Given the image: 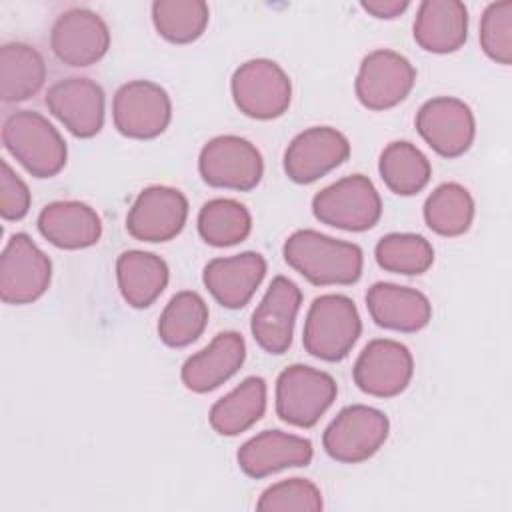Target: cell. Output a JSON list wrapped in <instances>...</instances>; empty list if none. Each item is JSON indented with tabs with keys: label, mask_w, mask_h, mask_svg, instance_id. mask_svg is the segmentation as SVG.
<instances>
[{
	"label": "cell",
	"mask_w": 512,
	"mask_h": 512,
	"mask_svg": "<svg viewBox=\"0 0 512 512\" xmlns=\"http://www.w3.org/2000/svg\"><path fill=\"white\" fill-rule=\"evenodd\" d=\"M286 264L314 286H350L360 280L364 254L358 244L304 228L282 248Z\"/></svg>",
	"instance_id": "6da1fadb"
},
{
	"label": "cell",
	"mask_w": 512,
	"mask_h": 512,
	"mask_svg": "<svg viewBox=\"0 0 512 512\" xmlns=\"http://www.w3.org/2000/svg\"><path fill=\"white\" fill-rule=\"evenodd\" d=\"M4 148L34 178H52L62 172L68 148L62 134L34 110H16L2 124Z\"/></svg>",
	"instance_id": "7a4b0ae2"
},
{
	"label": "cell",
	"mask_w": 512,
	"mask_h": 512,
	"mask_svg": "<svg viewBox=\"0 0 512 512\" xmlns=\"http://www.w3.org/2000/svg\"><path fill=\"white\" fill-rule=\"evenodd\" d=\"M362 334V320L352 298L322 294L312 300L302 332L304 350L324 362L344 360Z\"/></svg>",
	"instance_id": "3957f363"
},
{
	"label": "cell",
	"mask_w": 512,
	"mask_h": 512,
	"mask_svg": "<svg viewBox=\"0 0 512 512\" xmlns=\"http://www.w3.org/2000/svg\"><path fill=\"white\" fill-rule=\"evenodd\" d=\"M312 214L326 226L346 232H364L378 224L382 198L368 176L350 174L316 192L312 198Z\"/></svg>",
	"instance_id": "277c9868"
},
{
	"label": "cell",
	"mask_w": 512,
	"mask_h": 512,
	"mask_svg": "<svg viewBox=\"0 0 512 512\" xmlns=\"http://www.w3.org/2000/svg\"><path fill=\"white\" fill-rule=\"evenodd\" d=\"M236 108L254 120L280 118L292 102V82L284 68L270 58L240 64L230 80Z\"/></svg>",
	"instance_id": "5b68a950"
},
{
	"label": "cell",
	"mask_w": 512,
	"mask_h": 512,
	"mask_svg": "<svg viewBox=\"0 0 512 512\" xmlns=\"http://www.w3.org/2000/svg\"><path fill=\"white\" fill-rule=\"evenodd\" d=\"M336 380L318 368L292 364L276 380V414L296 428H312L334 404Z\"/></svg>",
	"instance_id": "8992f818"
},
{
	"label": "cell",
	"mask_w": 512,
	"mask_h": 512,
	"mask_svg": "<svg viewBox=\"0 0 512 512\" xmlns=\"http://www.w3.org/2000/svg\"><path fill=\"white\" fill-rule=\"evenodd\" d=\"M388 416L366 404L342 408L322 434L326 454L342 464H358L372 458L388 440Z\"/></svg>",
	"instance_id": "52a82bcc"
},
{
	"label": "cell",
	"mask_w": 512,
	"mask_h": 512,
	"mask_svg": "<svg viewBox=\"0 0 512 512\" xmlns=\"http://www.w3.org/2000/svg\"><path fill=\"white\" fill-rule=\"evenodd\" d=\"M198 172L212 188L250 192L264 176V160L250 140L236 134H222L202 146Z\"/></svg>",
	"instance_id": "ba28073f"
},
{
	"label": "cell",
	"mask_w": 512,
	"mask_h": 512,
	"mask_svg": "<svg viewBox=\"0 0 512 512\" xmlns=\"http://www.w3.org/2000/svg\"><path fill=\"white\" fill-rule=\"evenodd\" d=\"M52 280L50 258L26 232H16L0 256V298L6 304H32L46 294Z\"/></svg>",
	"instance_id": "9c48e42d"
},
{
	"label": "cell",
	"mask_w": 512,
	"mask_h": 512,
	"mask_svg": "<svg viewBox=\"0 0 512 512\" xmlns=\"http://www.w3.org/2000/svg\"><path fill=\"white\" fill-rule=\"evenodd\" d=\"M112 120L116 130L134 140L160 136L172 120L168 92L150 80H130L112 98Z\"/></svg>",
	"instance_id": "30bf717a"
},
{
	"label": "cell",
	"mask_w": 512,
	"mask_h": 512,
	"mask_svg": "<svg viewBox=\"0 0 512 512\" xmlns=\"http://www.w3.org/2000/svg\"><path fill=\"white\" fill-rule=\"evenodd\" d=\"M416 84V70L410 60L394 50H374L360 62L354 92L358 102L374 112L398 106Z\"/></svg>",
	"instance_id": "8fae6325"
},
{
	"label": "cell",
	"mask_w": 512,
	"mask_h": 512,
	"mask_svg": "<svg viewBox=\"0 0 512 512\" xmlns=\"http://www.w3.org/2000/svg\"><path fill=\"white\" fill-rule=\"evenodd\" d=\"M414 124L422 140L444 158L466 154L476 138V118L472 108L454 96L426 100L416 112Z\"/></svg>",
	"instance_id": "7c38bea8"
},
{
	"label": "cell",
	"mask_w": 512,
	"mask_h": 512,
	"mask_svg": "<svg viewBox=\"0 0 512 512\" xmlns=\"http://www.w3.org/2000/svg\"><path fill=\"white\" fill-rule=\"evenodd\" d=\"M354 384L368 396L394 398L414 376V358L408 346L390 338L370 340L352 368Z\"/></svg>",
	"instance_id": "4fadbf2b"
},
{
	"label": "cell",
	"mask_w": 512,
	"mask_h": 512,
	"mask_svg": "<svg viewBox=\"0 0 512 512\" xmlns=\"http://www.w3.org/2000/svg\"><path fill=\"white\" fill-rule=\"evenodd\" d=\"M188 220V200L178 188L148 186L140 190L126 216V230L140 242H168Z\"/></svg>",
	"instance_id": "5bb4252c"
},
{
	"label": "cell",
	"mask_w": 512,
	"mask_h": 512,
	"mask_svg": "<svg viewBox=\"0 0 512 512\" xmlns=\"http://www.w3.org/2000/svg\"><path fill=\"white\" fill-rule=\"evenodd\" d=\"M50 48L66 66L86 68L106 56L110 30L94 10L72 8L62 12L52 24Z\"/></svg>",
	"instance_id": "9a60e30c"
},
{
	"label": "cell",
	"mask_w": 512,
	"mask_h": 512,
	"mask_svg": "<svg viewBox=\"0 0 512 512\" xmlns=\"http://www.w3.org/2000/svg\"><path fill=\"white\" fill-rule=\"evenodd\" d=\"M350 156L348 138L332 126H312L296 134L284 152V172L296 184H312Z\"/></svg>",
	"instance_id": "2e32d148"
},
{
	"label": "cell",
	"mask_w": 512,
	"mask_h": 512,
	"mask_svg": "<svg viewBox=\"0 0 512 512\" xmlns=\"http://www.w3.org/2000/svg\"><path fill=\"white\" fill-rule=\"evenodd\" d=\"M300 304L302 290L296 282L286 276L270 282L250 320V332L264 352L280 356L290 348Z\"/></svg>",
	"instance_id": "e0dca14e"
},
{
	"label": "cell",
	"mask_w": 512,
	"mask_h": 512,
	"mask_svg": "<svg viewBox=\"0 0 512 512\" xmlns=\"http://www.w3.org/2000/svg\"><path fill=\"white\" fill-rule=\"evenodd\" d=\"M44 102L50 114L76 138H92L104 126V90L90 78L70 76L58 80L48 88Z\"/></svg>",
	"instance_id": "ac0fdd59"
},
{
	"label": "cell",
	"mask_w": 512,
	"mask_h": 512,
	"mask_svg": "<svg viewBox=\"0 0 512 512\" xmlns=\"http://www.w3.org/2000/svg\"><path fill=\"white\" fill-rule=\"evenodd\" d=\"M312 442L282 430H264L246 440L236 454L240 470L250 478H266L286 468H302L312 462Z\"/></svg>",
	"instance_id": "d6986e66"
},
{
	"label": "cell",
	"mask_w": 512,
	"mask_h": 512,
	"mask_svg": "<svg viewBox=\"0 0 512 512\" xmlns=\"http://www.w3.org/2000/svg\"><path fill=\"white\" fill-rule=\"evenodd\" d=\"M266 276V260L258 252H240L226 258H214L204 266L202 282L212 298L228 308H244Z\"/></svg>",
	"instance_id": "ffe728a7"
},
{
	"label": "cell",
	"mask_w": 512,
	"mask_h": 512,
	"mask_svg": "<svg viewBox=\"0 0 512 512\" xmlns=\"http://www.w3.org/2000/svg\"><path fill=\"white\" fill-rule=\"evenodd\" d=\"M246 360V342L242 334L228 330L214 336V340L188 356L182 364V384L196 394H206L228 382Z\"/></svg>",
	"instance_id": "44dd1931"
},
{
	"label": "cell",
	"mask_w": 512,
	"mask_h": 512,
	"mask_svg": "<svg viewBox=\"0 0 512 512\" xmlns=\"http://www.w3.org/2000/svg\"><path fill=\"white\" fill-rule=\"evenodd\" d=\"M366 308L376 326L394 332H418L432 318V304L416 288L376 282L366 292Z\"/></svg>",
	"instance_id": "7402d4cb"
},
{
	"label": "cell",
	"mask_w": 512,
	"mask_h": 512,
	"mask_svg": "<svg viewBox=\"0 0 512 512\" xmlns=\"http://www.w3.org/2000/svg\"><path fill=\"white\" fill-rule=\"evenodd\" d=\"M40 234L56 248L82 250L94 246L102 236L98 212L78 200H56L38 214Z\"/></svg>",
	"instance_id": "603a6c76"
},
{
	"label": "cell",
	"mask_w": 512,
	"mask_h": 512,
	"mask_svg": "<svg viewBox=\"0 0 512 512\" xmlns=\"http://www.w3.org/2000/svg\"><path fill=\"white\" fill-rule=\"evenodd\" d=\"M412 34L426 52H456L468 38V10L460 0H424L418 6Z\"/></svg>",
	"instance_id": "cb8c5ba5"
},
{
	"label": "cell",
	"mask_w": 512,
	"mask_h": 512,
	"mask_svg": "<svg viewBox=\"0 0 512 512\" xmlns=\"http://www.w3.org/2000/svg\"><path fill=\"white\" fill-rule=\"evenodd\" d=\"M168 280V264L154 252L126 250L116 260L118 290L132 308L152 306L168 286Z\"/></svg>",
	"instance_id": "d4e9b609"
},
{
	"label": "cell",
	"mask_w": 512,
	"mask_h": 512,
	"mask_svg": "<svg viewBox=\"0 0 512 512\" xmlns=\"http://www.w3.org/2000/svg\"><path fill=\"white\" fill-rule=\"evenodd\" d=\"M266 380L262 376L244 378L234 390L216 400L208 422L220 436H238L252 428L266 412Z\"/></svg>",
	"instance_id": "484cf974"
},
{
	"label": "cell",
	"mask_w": 512,
	"mask_h": 512,
	"mask_svg": "<svg viewBox=\"0 0 512 512\" xmlns=\"http://www.w3.org/2000/svg\"><path fill=\"white\" fill-rule=\"evenodd\" d=\"M46 80L42 54L24 42H8L0 48V100L16 104L40 92Z\"/></svg>",
	"instance_id": "4316f807"
},
{
	"label": "cell",
	"mask_w": 512,
	"mask_h": 512,
	"mask_svg": "<svg viewBox=\"0 0 512 512\" xmlns=\"http://www.w3.org/2000/svg\"><path fill=\"white\" fill-rule=\"evenodd\" d=\"M474 198L458 182H444L436 186L424 202V222L426 226L446 238L462 236L470 230L474 222Z\"/></svg>",
	"instance_id": "83f0119b"
},
{
	"label": "cell",
	"mask_w": 512,
	"mask_h": 512,
	"mask_svg": "<svg viewBox=\"0 0 512 512\" xmlns=\"http://www.w3.org/2000/svg\"><path fill=\"white\" fill-rule=\"evenodd\" d=\"M378 172L388 190L400 196H414L428 186L432 166L424 152L412 142L394 140L382 150Z\"/></svg>",
	"instance_id": "f1b7e54d"
},
{
	"label": "cell",
	"mask_w": 512,
	"mask_h": 512,
	"mask_svg": "<svg viewBox=\"0 0 512 512\" xmlns=\"http://www.w3.org/2000/svg\"><path fill=\"white\" fill-rule=\"evenodd\" d=\"M208 316V304L198 292H176L158 318V338L170 348L190 346L202 336Z\"/></svg>",
	"instance_id": "f546056e"
},
{
	"label": "cell",
	"mask_w": 512,
	"mask_h": 512,
	"mask_svg": "<svg viewBox=\"0 0 512 512\" xmlns=\"http://www.w3.org/2000/svg\"><path fill=\"white\" fill-rule=\"evenodd\" d=\"M196 226L206 244L214 248H228L248 238L252 230V216L238 200L214 198L202 204Z\"/></svg>",
	"instance_id": "4dcf8cb0"
},
{
	"label": "cell",
	"mask_w": 512,
	"mask_h": 512,
	"mask_svg": "<svg viewBox=\"0 0 512 512\" xmlns=\"http://www.w3.org/2000/svg\"><path fill=\"white\" fill-rule=\"evenodd\" d=\"M210 20L208 4L202 0H156L152 4V24L156 32L172 44L198 40Z\"/></svg>",
	"instance_id": "1f68e13d"
},
{
	"label": "cell",
	"mask_w": 512,
	"mask_h": 512,
	"mask_svg": "<svg viewBox=\"0 0 512 512\" xmlns=\"http://www.w3.org/2000/svg\"><path fill=\"white\" fill-rule=\"evenodd\" d=\"M374 258L386 272L420 276L434 264V248L420 234L390 232L376 242Z\"/></svg>",
	"instance_id": "d6a6232c"
},
{
	"label": "cell",
	"mask_w": 512,
	"mask_h": 512,
	"mask_svg": "<svg viewBox=\"0 0 512 512\" xmlns=\"http://www.w3.org/2000/svg\"><path fill=\"white\" fill-rule=\"evenodd\" d=\"M324 508L320 488L308 478H286L270 484L258 498L260 512H318Z\"/></svg>",
	"instance_id": "836d02e7"
},
{
	"label": "cell",
	"mask_w": 512,
	"mask_h": 512,
	"mask_svg": "<svg viewBox=\"0 0 512 512\" xmlns=\"http://www.w3.org/2000/svg\"><path fill=\"white\" fill-rule=\"evenodd\" d=\"M480 48L496 64H512V0L486 6L480 18Z\"/></svg>",
	"instance_id": "e575fe53"
},
{
	"label": "cell",
	"mask_w": 512,
	"mask_h": 512,
	"mask_svg": "<svg viewBox=\"0 0 512 512\" xmlns=\"http://www.w3.org/2000/svg\"><path fill=\"white\" fill-rule=\"evenodd\" d=\"M32 204L30 190L26 182L12 170V166L2 160L0 172V216L4 220H22Z\"/></svg>",
	"instance_id": "d590c367"
},
{
	"label": "cell",
	"mask_w": 512,
	"mask_h": 512,
	"mask_svg": "<svg viewBox=\"0 0 512 512\" xmlns=\"http://www.w3.org/2000/svg\"><path fill=\"white\" fill-rule=\"evenodd\" d=\"M360 6L380 20H392L398 18L406 8L410 6L408 0H362Z\"/></svg>",
	"instance_id": "8d00e7d4"
}]
</instances>
